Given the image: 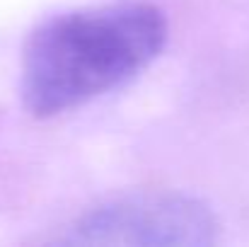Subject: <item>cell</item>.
<instances>
[{
  "label": "cell",
  "instance_id": "cell-1",
  "mask_svg": "<svg viewBox=\"0 0 249 247\" xmlns=\"http://www.w3.org/2000/svg\"><path fill=\"white\" fill-rule=\"evenodd\" d=\"M167 41L165 15L148 2H116L56 15L22 46L19 97L49 119L121 87L148 68Z\"/></svg>",
  "mask_w": 249,
  "mask_h": 247
},
{
  "label": "cell",
  "instance_id": "cell-2",
  "mask_svg": "<svg viewBox=\"0 0 249 247\" xmlns=\"http://www.w3.org/2000/svg\"><path fill=\"white\" fill-rule=\"evenodd\" d=\"M75 245L203 247L218 240L213 211L177 191H138L94 206L66 238Z\"/></svg>",
  "mask_w": 249,
  "mask_h": 247
}]
</instances>
